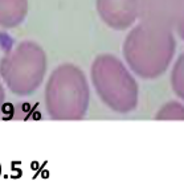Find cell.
Masks as SVG:
<instances>
[{"label": "cell", "mask_w": 184, "mask_h": 193, "mask_svg": "<svg viewBox=\"0 0 184 193\" xmlns=\"http://www.w3.org/2000/svg\"><path fill=\"white\" fill-rule=\"evenodd\" d=\"M183 0H139V16L143 23L171 28L176 24Z\"/></svg>", "instance_id": "cell-2"}, {"label": "cell", "mask_w": 184, "mask_h": 193, "mask_svg": "<svg viewBox=\"0 0 184 193\" xmlns=\"http://www.w3.org/2000/svg\"><path fill=\"white\" fill-rule=\"evenodd\" d=\"M103 7H110L109 17L117 28L129 27L139 13V0H99Z\"/></svg>", "instance_id": "cell-3"}, {"label": "cell", "mask_w": 184, "mask_h": 193, "mask_svg": "<svg viewBox=\"0 0 184 193\" xmlns=\"http://www.w3.org/2000/svg\"><path fill=\"white\" fill-rule=\"evenodd\" d=\"M176 25H177V32H179L180 37L184 38V0H183V5H182L180 13H179V16H177Z\"/></svg>", "instance_id": "cell-6"}, {"label": "cell", "mask_w": 184, "mask_h": 193, "mask_svg": "<svg viewBox=\"0 0 184 193\" xmlns=\"http://www.w3.org/2000/svg\"><path fill=\"white\" fill-rule=\"evenodd\" d=\"M175 41L168 28L143 23L127 37L125 53L130 66L144 78H154L168 66Z\"/></svg>", "instance_id": "cell-1"}, {"label": "cell", "mask_w": 184, "mask_h": 193, "mask_svg": "<svg viewBox=\"0 0 184 193\" xmlns=\"http://www.w3.org/2000/svg\"><path fill=\"white\" fill-rule=\"evenodd\" d=\"M159 119H184V109L180 104L171 103L166 106L163 113H159Z\"/></svg>", "instance_id": "cell-5"}, {"label": "cell", "mask_w": 184, "mask_h": 193, "mask_svg": "<svg viewBox=\"0 0 184 193\" xmlns=\"http://www.w3.org/2000/svg\"><path fill=\"white\" fill-rule=\"evenodd\" d=\"M172 86L177 95L184 99V53L177 60L174 71H172Z\"/></svg>", "instance_id": "cell-4"}]
</instances>
